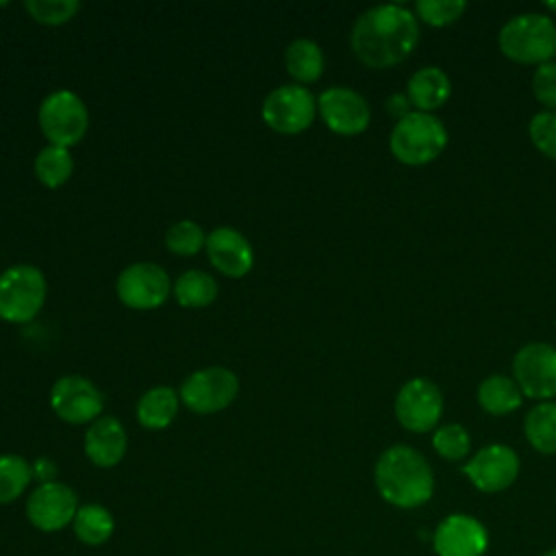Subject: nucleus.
<instances>
[{
    "label": "nucleus",
    "instance_id": "obj_1",
    "mask_svg": "<svg viewBox=\"0 0 556 556\" xmlns=\"http://www.w3.org/2000/svg\"><path fill=\"white\" fill-rule=\"evenodd\" d=\"M419 41V24L402 4H376L363 11L350 33V48L361 63L384 70L402 63Z\"/></svg>",
    "mask_w": 556,
    "mask_h": 556
},
{
    "label": "nucleus",
    "instance_id": "obj_2",
    "mask_svg": "<svg viewBox=\"0 0 556 556\" xmlns=\"http://www.w3.org/2000/svg\"><path fill=\"white\" fill-rule=\"evenodd\" d=\"M374 484L384 502L397 508H417L434 493L430 463L410 445L387 447L374 467Z\"/></svg>",
    "mask_w": 556,
    "mask_h": 556
},
{
    "label": "nucleus",
    "instance_id": "obj_3",
    "mask_svg": "<svg viewBox=\"0 0 556 556\" xmlns=\"http://www.w3.org/2000/svg\"><path fill=\"white\" fill-rule=\"evenodd\" d=\"M506 59L523 65H543L556 56V22L543 13L513 15L497 35Z\"/></svg>",
    "mask_w": 556,
    "mask_h": 556
},
{
    "label": "nucleus",
    "instance_id": "obj_4",
    "mask_svg": "<svg viewBox=\"0 0 556 556\" xmlns=\"http://www.w3.org/2000/svg\"><path fill=\"white\" fill-rule=\"evenodd\" d=\"M447 143L443 122L432 113L410 111L393 124L389 135L391 154L404 165H426L434 161Z\"/></svg>",
    "mask_w": 556,
    "mask_h": 556
},
{
    "label": "nucleus",
    "instance_id": "obj_5",
    "mask_svg": "<svg viewBox=\"0 0 556 556\" xmlns=\"http://www.w3.org/2000/svg\"><path fill=\"white\" fill-rule=\"evenodd\" d=\"M48 298V282L39 267L17 263L0 274V319L9 324L33 321Z\"/></svg>",
    "mask_w": 556,
    "mask_h": 556
},
{
    "label": "nucleus",
    "instance_id": "obj_6",
    "mask_svg": "<svg viewBox=\"0 0 556 556\" xmlns=\"http://www.w3.org/2000/svg\"><path fill=\"white\" fill-rule=\"evenodd\" d=\"M37 124L50 146L70 150L85 139L89 128V111L78 93L70 89H56L41 100Z\"/></svg>",
    "mask_w": 556,
    "mask_h": 556
},
{
    "label": "nucleus",
    "instance_id": "obj_7",
    "mask_svg": "<svg viewBox=\"0 0 556 556\" xmlns=\"http://www.w3.org/2000/svg\"><path fill=\"white\" fill-rule=\"evenodd\" d=\"M180 404L195 415H213L228 408L239 395V378L232 369L211 365L189 374L178 387Z\"/></svg>",
    "mask_w": 556,
    "mask_h": 556
},
{
    "label": "nucleus",
    "instance_id": "obj_8",
    "mask_svg": "<svg viewBox=\"0 0 556 556\" xmlns=\"http://www.w3.org/2000/svg\"><path fill=\"white\" fill-rule=\"evenodd\" d=\"M317 115V98L308 87L287 83L271 89L261 104V117L267 128L280 135L304 132Z\"/></svg>",
    "mask_w": 556,
    "mask_h": 556
},
{
    "label": "nucleus",
    "instance_id": "obj_9",
    "mask_svg": "<svg viewBox=\"0 0 556 556\" xmlns=\"http://www.w3.org/2000/svg\"><path fill=\"white\" fill-rule=\"evenodd\" d=\"M169 274L165 271V267L150 261H137L126 265L115 280L117 300L132 311L159 308L169 298Z\"/></svg>",
    "mask_w": 556,
    "mask_h": 556
},
{
    "label": "nucleus",
    "instance_id": "obj_10",
    "mask_svg": "<svg viewBox=\"0 0 556 556\" xmlns=\"http://www.w3.org/2000/svg\"><path fill=\"white\" fill-rule=\"evenodd\" d=\"M50 408L65 424H93L102 417L104 395L89 378L67 374L56 378L50 387Z\"/></svg>",
    "mask_w": 556,
    "mask_h": 556
},
{
    "label": "nucleus",
    "instance_id": "obj_11",
    "mask_svg": "<svg viewBox=\"0 0 556 556\" xmlns=\"http://www.w3.org/2000/svg\"><path fill=\"white\" fill-rule=\"evenodd\" d=\"M513 380L532 400L556 397V348L543 341L519 348L513 358Z\"/></svg>",
    "mask_w": 556,
    "mask_h": 556
},
{
    "label": "nucleus",
    "instance_id": "obj_12",
    "mask_svg": "<svg viewBox=\"0 0 556 556\" xmlns=\"http://www.w3.org/2000/svg\"><path fill=\"white\" fill-rule=\"evenodd\" d=\"M395 419L410 432H428L441 419L443 395L430 378H410L395 395Z\"/></svg>",
    "mask_w": 556,
    "mask_h": 556
},
{
    "label": "nucleus",
    "instance_id": "obj_13",
    "mask_svg": "<svg viewBox=\"0 0 556 556\" xmlns=\"http://www.w3.org/2000/svg\"><path fill=\"white\" fill-rule=\"evenodd\" d=\"M78 495L61 480L41 482L26 500V517L41 532H59L74 521Z\"/></svg>",
    "mask_w": 556,
    "mask_h": 556
},
{
    "label": "nucleus",
    "instance_id": "obj_14",
    "mask_svg": "<svg viewBox=\"0 0 556 556\" xmlns=\"http://www.w3.org/2000/svg\"><path fill=\"white\" fill-rule=\"evenodd\" d=\"M317 113L321 122L337 135H358L369 126V102L350 87H328L317 98Z\"/></svg>",
    "mask_w": 556,
    "mask_h": 556
},
{
    "label": "nucleus",
    "instance_id": "obj_15",
    "mask_svg": "<svg viewBox=\"0 0 556 556\" xmlns=\"http://www.w3.org/2000/svg\"><path fill=\"white\" fill-rule=\"evenodd\" d=\"M471 484L482 493H500L519 476V456L504 443H491L478 450L463 467Z\"/></svg>",
    "mask_w": 556,
    "mask_h": 556
},
{
    "label": "nucleus",
    "instance_id": "obj_16",
    "mask_svg": "<svg viewBox=\"0 0 556 556\" xmlns=\"http://www.w3.org/2000/svg\"><path fill=\"white\" fill-rule=\"evenodd\" d=\"M432 547L437 556H482L489 547V532L476 517L456 513L437 526Z\"/></svg>",
    "mask_w": 556,
    "mask_h": 556
},
{
    "label": "nucleus",
    "instance_id": "obj_17",
    "mask_svg": "<svg viewBox=\"0 0 556 556\" xmlns=\"http://www.w3.org/2000/svg\"><path fill=\"white\" fill-rule=\"evenodd\" d=\"M206 256L211 265L228 278H243L254 267V250L248 237L230 226H217L206 235Z\"/></svg>",
    "mask_w": 556,
    "mask_h": 556
},
{
    "label": "nucleus",
    "instance_id": "obj_18",
    "mask_svg": "<svg viewBox=\"0 0 556 556\" xmlns=\"http://www.w3.org/2000/svg\"><path fill=\"white\" fill-rule=\"evenodd\" d=\"M85 456L100 469L115 467L128 450V434L124 424L113 415H102L89 424L83 439Z\"/></svg>",
    "mask_w": 556,
    "mask_h": 556
},
{
    "label": "nucleus",
    "instance_id": "obj_19",
    "mask_svg": "<svg viewBox=\"0 0 556 556\" xmlns=\"http://www.w3.org/2000/svg\"><path fill=\"white\" fill-rule=\"evenodd\" d=\"M452 93V80L450 76L437 67V65H426L417 70L406 85V96L415 111L421 113H432L434 109L443 106Z\"/></svg>",
    "mask_w": 556,
    "mask_h": 556
},
{
    "label": "nucleus",
    "instance_id": "obj_20",
    "mask_svg": "<svg viewBox=\"0 0 556 556\" xmlns=\"http://www.w3.org/2000/svg\"><path fill=\"white\" fill-rule=\"evenodd\" d=\"M180 395L176 389L159 384L141 393L135 406V415L146 430H165L178 415Z\"/></svg>",
    "mask_w": 556,
    "mask_h": 556
},
{
    "label": "nucleus",
    "instance_id": "obj_21",
    "mask_svg": "<svg viewBox=\"0 0 556 556\" xmlns=\"http://www.w3.org/2000/svg\"><path fill=\"white\" fill-rule=\"evenodd\" d=\"M324 50L313 39L298 37L285 50V67L298 85L315 83L324 74Z\"/></svg>",
    "mask_w": 556,
    "mask_h": 556
},
{
    "label": "nucleus",
    "instance_id": "obj_22",
    "mask_svg": "<svg viewBox=\"0 0 556 556\" xmlns=\"http://www.w3.org/2000/svg\"><path fill=\"white\" fill-rule=\"evenodd\" d=\"M478 404L489 415H508L521 406L523 393L517 382L504 374L486 376L476 391Z\"/></svg>",
    "mask_w": 556,
    "mask_h": 556
},
{
    "label": "nucleus",
    "instance_id": "obj_23",
    "mask_svg": "<svg viewBox=\"0 0 556 556\" xmlns=\"http://www.w3.org/2000/svg\"><path fill=\"white\" fill-rule=\"evenodd\" d=\"M217 291H219L217 280L202 269H187L172 285V293L176 302L185 308H204L213 304L217 298Z\"/></svg>",
    "mask_w": 556,
    "mask_h": 556
},
{
    "label": "nucleus",
    "instance_id": "obj_24",
    "mask_svg": "<svg viewBox=\"0 0 556 556\" xmlns=\"http://www.w3.org/2000/svg\"><path fill=\"white\" fill-rule=\"evenodd\" d=\"M72 528L80 543L96 547L111 539V534L115 530V519H113L111 510L102 504H83V506H78Z\"/></svg>",
    "mask_w": 556,
    "mask_h": 556
},
{
    "label": "nucleus",
    "instance_id": "obj_25",
    "mask_svg": "<svg viewBox=\"0 0 556 556\" xmlns=\"http://www.w3.org/2000/svg\"><path fill=\"white\" fill-rule=\"evenodd\" d=\"M528 443L541 454H556V402L534 404L523 419Z\"/></svg>",
    "mask_w": 556,
    "mask_h": 556
},
{
    "label": "nucleus",
    "instance_id": "obj_26",
    "mask_svg": "<svg viewBox=\"0 0 556 556\" xmlns=\"http://www.w3.org/2000/svg\"><path fill=\"white\" fill-rule=\"evenodd\" d=\"M37 180L48 189L63 187L74 174V156L67 148L61 146H46L37 152L33 163Z\"/></svg>",
    "mask_w": 556,
    "mask_h": 556
},
{
    "label": "nucleus",
    "instance_id": "obj_27",
    "mask_svg": "<svg viewBox=\"0 0 556 556\" xmlns=\"http://www.w3.org/2000/svg\"><path fill=\"white\" fill-rule=\"evenodd\" d=\"M33 480V465L20 454H0V504H11L24 495Z\"/></svg>",
    "mask_w": 556,
    "mask_h": 556
},
{
    "label": "nucleus",
    "instance_id": "obj_28",
    "mask_svg": "<svg viewBox=\"0 0 556 556\" xmlns=\"http://www.w3.org/2000/svg\"><path fill=\"white\" fill-rule=\"evenodd\" d=\"M206 245L202 226L193 219H178L165 230V248L176 256H193Z\"/></svg>",
    "mask_w": 556,
    "mask_h": 556
},
{
    "label": "nucleus",
    "instance_id": "obj_29",
    "mask_svg": "<svg viewBox=\"0 0 556 556\" xmlns=\"http://www.w3.org/2000/svg\"><path fill=\"white\" fill-rule=\"evenodd\" d=\"M432 447L445 460H460L471 450V437L460 424H443L432 434Z\"/></svg>",
    "mask_w": 556,
    "mask_h": 556
},
{
    "label": "nucleus",
    "instance_id": "obj_30",
    "mask_svg": "<svg viewBox=\"0 0 556 556\" xmlns=\"http://www.w3.org/2000/svg\"><path fill=\"white\" fill-rule=\"evenodd\" d=\"M22 7L35 22L46 26H61L80 11L78 0H24Z\"/></svg>",
    "mask_w": 556,
    "mask_h": 556
},
{
    "label": "nucleus",
    "instance_id": "obj_31",
    "mask_svg": "<svg viewBox=\"0 0 556 556\" xmlns=\"http://www.w3.org/2000/svg\"><path fill=\"white\" fill-rule=\"evenodd\" d=\"M467 9L465 0H417L415 13L430 26H447L456 22Z\"/></svg>",
    "mask_w": 556,
    "mask_h": 556
},
{
    "label": "nucleus",
    "instance_id": "obj_32",
    "mask_svg": "<svg viewBox=\"0 0 556 556\" xmlns=\"http://www.w3.org/2000/svg\"><path fill=\"white\" fill-rule=\"evenodd\" d=\"M528 135L534 148L556 161V111H539L528 124Z\"/></svg>",
    "mask_w": 556,
    "mask_h": 556
},
{
    "label": "nucleus",
    "instance_id": "obj_33",
    "mask_svg": "<svg viewBox=\"0 0 556 556\" xmlns=\"http://www.w3.org/2000/svg\"><path fill=\"white\" fill-rule=\"evenodd\" d=\"M532 93L547 111H556V61L536 65L532 74Z\"/></svg>",
    "mask_w": 556,
    "mask_h": 556
},
{
    "label": "nucleus",
    "instance_id": "obj_34",
    "mask_svg": "<svg viewBox=\"0 0 556 556\" xmlns=\"http://www.w3.org/2000/svg\"><path fill=\"white\" fill-rule=\"evenodd\" d=\"M410 100H408V96L406 93H391L389 98H387V113L397 122V119H402V117H406L408 113H410Z\"/></svg>",
    "mask_w": 556,
    "mask_h": 556
},
{
    "label": "nucleus",
    "instance_id": "obj_35",
    "mask_svg": "<svg viewBox=\"0 0 556 556\" xmlns=\"http://www.w3.org/2000/svg\"><path fill=\"white\" fill-rule=\"evenodd\" d=\"M54 476V465L48 458H37L33 465V478H39L41 482H50Z\"/></svg>",
    "mask_w": 556,
    "mask_h": 556
},
{
    "label": "nucleus",
    "instance_id": "obj_36",
    "mask_svg": "<svg viewBox=\"0 0 556 556\" xmlns=\"http://www.w3.org/2000/svg\"><path fill=\"white\" fill-rule=\"evenodd\" d=\"M545 9H547V11H552V13H556V0H549V2H545Z\"/></svg>",
    "mask_w": 556,
    "mask_h": 556
},
{
    "label": "nucleus",
    "instance_id": "obj_37",
    "mask_svg": "<svg viewBox=\"0 0 556 556\" xmlns=\"http://www.w3.org/2000/svg\"><path fill=\"white\" fill-rule=\"evenodd\" d=\"M541 556H556V547H552V549H547V552H543Z\"/></svg>",
    "mask_w": 556,
    "mask_h": 556
}]
</instances>
